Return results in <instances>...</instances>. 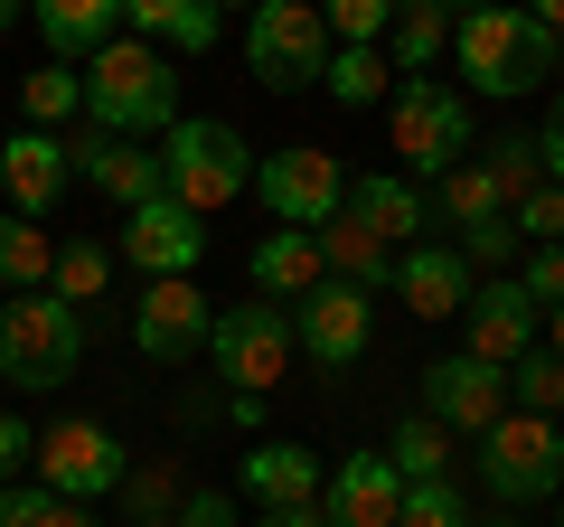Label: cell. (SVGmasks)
Returning <instances> with one entry per match:
<instances>
[{"label": "cell", "instance_id": "cell-44", "mask_svg": "<svg viewBox=\"0 0 564 527\" xmlns=\"http://www.w3.org/2000/svg\"><path fill=\"white\" fill-rule=\"evenodd\" d=\"M536 151H545V180L564 189V95L545 104V122H536Z\"/></svg>", "mask_w": 564, "mask_h": 527}, {"label": "cell", "instance_id": "cell-29", "mask_svg": "<svg viewBox=\"0 0 564 527\" xmlns=\"http://www.w3.org/2000/svg\"><path fill=\"white\" fill-rule=\"evenodd\" d=\"M321 95L348 104V114H367V104L395 95V57H386V47H339V57H329V76H321Z\"/></svg>", "mask_w": 564, "mask_h": 527}, {"label": "cell", "instance_id": "cell-18", "mask_svg": "<svg viewBox=\"0 0 564 527\" xmlns=\"http://www.w3.org/2000/svg\"><path fill=\"white\" fill-rule=\"evenodd\" d=\"M339 217H348V226H367L386 255H404V245L433 236V207H423V189L404 180V170H358V180H348V207H339Z\"/></svg>", "mask_w": 564, "mask_h": 527}, {"label": "cell", "instance_id": "cell-46", "mask_svg": "<svg viewBox=\"0 0 564 527\" xmlns=\"http://www.w3.org/2000/svg\"><path fill=\"white\" fill-rule=\"evenodd\" d=\"M518 10H527V20H545V29L564 39V0H518Z\"/></svg>", "mask_w": 564, "mask_h": 527}, {"label": "cell", "instance_id": "cell-10", "mask_svg": "<svg viewBox=\"0 0 564 527\" xmlns=\"http://www.w3.org/2000/svg\"><path fill=\"white\" fill-rule=\"evenodd\" d=\"M254 198H263L273 226H311V236H321L348 207V170H339V151H321V142H282V151L254 161Z\"/></svg>", "mask_w": 564, "mask_h": 527}, {"label": "cell", "instance_id": "cell-17", "mask_svg": "<svg viewBox=\"0 0 564 527\" xmlns=\"http://www.w3.org/2000/svg\"><path fill=\"white\" fill-rule=\"evenodd\" d=\"M321 452L311 443H292V433H254V452L236 462V499H254V508H321Z\"/></svg>", "mask_w": 564, "mask_h": 527}, {"label": "cell", "instance_id": "cell-19", "mask_svg": "<svg viewBox=\"0 0 564 527\" xmlns=\"http://www.w3.org/2000/svg\"><path fill=\"white\" fill-rule=\"evenodd\" d=\"M470 255L452 236H423V245H404L395 255V292H404V311L414 321H462V302H470Z\"/></svg>", "mask_w": 564, "mask_h": 527}, {"label": "cell", "instance_id": "cell-26", "mask_svg": "<svg viewBox=\"0 0 564 527\" xmlns=\"http://www.w3.org/2000/svg\"><path fill=\"white\" fill-rule=\"evenodd\" d=\"M386 57H395V76H433V57H452V0H395Z\"/></svg>", "mask_w": 564, "mask_h": 527}, {"label": "cell", "instance_id": "cell-23", "mask_svg": "<svg viewBox=\"0 0 564 527\" xmlns=\"http://www.w3.org/2000/svg\"><path fill=\"white\" fill-rule=\"evenodd\" d=\"M122 29L151 47H170V57H207V47L226 39V10L217 0H122Z\"/></svg>", "mask_w": 564, "mask_h": 527}, {"label": "cell", "instance_id": "cell-54", "mask_svg": "<svg viewBox=\"0 0 564 527\" xmlns=\"http://www.w3.org/2000/svg\"><path fill=\"white\" fill-rule=\"evenodd\" d=\"M555 508H564V499H555Z\"/></svg>", "mask_w": 564, "mask_h": 527}, {"label": "cell", "instance_id": "cell-47", "mask_svg": "<svg viewBox=\"0 0 564 527\" xmlns=\"http://www.w3.org/2000/svg\"><path fill=\"white\" fill-rule=\"evenodd\" d=\"M29 20V0H0V39H10V29H20Z\"/></svg>", "mask_w": 564, "mask_h": 527}, {"label": "cell", "instance_id": "cell-27", "mask_svg": "<svg viewBox=\"0 0 564 527\" xmlns=\"http://www.w3.org/2000/svg\"><path fill=\"white\" fill-rule=\"evenodd\" d=\"M47 273H57V236L20 207H0V292H47Z\"/></svg>", "mask_w": 564, "mask_h": 527}, {"label": "cell", "instance_id": "cell-11", "mask_svg": "<svg viewBox=\"0 0 564 527\" xmlns=\"http://www.w3.org/2000/svg\"><path fill=\"white\" fill-rule=\"evenodd\" d=\"M292 340H302V358L311 367H358L367 348H377V292H358V283H339V273H329L321 292H302V302H292Z\"/></svg>", "mask_w": 564, "mask_h": 527}, {"label": "cell", "instance_id": "cell-35", "mask_svg": "<svg viewBox=\"0 0 564 527\" xmlns=\"http://www.w3.org/2000/svg\"><path fill=\"white\" fill-rule=\"evenodd\" d=\"M0 527H95V508L57 499V490H39V481H10L0 490Z\"/></svg>", "mask_w": 564, "mask_h": 527}, {"label": "cell", "instance_id": "cell-4", "mask_svg": "<svg viewBox=\"0 0 564 527\" xmlns=\"http://www.w3.org/2000/svg\"><path fill=\"white\" fill-rule=\"evenodd\" d=\"M386 132H395V161L404 180H443L452 161H470L480 151V122H470V95L443 76H395V95H386Z\"/></svg>", "mask_w": 564, "mask_h": 527}, {"label": "cell", "instance_id": "cell-34", "mask_svg": "<svg viewBox=\"0 0 564 527\" xmlns=\"http://www.w3.org/2000/svg\"><path fill=\"white\" fill-rule=\"evenodd\" d=\"M508 406H518V415H564V358L545 340L508 367Z\"/></svg>", "mask_w": 564, "mask_h": 527}, {"label": "cell", "instance_id": "cell-9", "mask_svg": "<svg viewBox=\"0 0 564 527\" xmlns=\"http://www.w3.org/2000/svg\"><path fill=\"white\" fill-rule=\"evenodd\" d=\"M29 471H39V490H57V499H113L122 481H132V452H122L113 424H95V415H57V424L39 433V452H29Z\"/></svg>", "mask_w": 564, "mask_h": 527}, {"label": "cell", "instance_id": "cell-6", "mask_svg": "<svg viewBox=\"0 0 564 527\" xmlns=\"http://www.w3.org/2000/svg\"><path fill=\"white\" fill-rule=\"evenodd\" d=\"M480 490L499 508H545V499H564V415H518L508 406L499 424L480 433Z\"/></svg>", "mask_w": 564, "mask_h": 527}, {"label": "cell", "instance_id": "cell-20", "mask_svg": "<svg viewBox=\"0 0 564 527\" xmlns=\"http://www.w3.org/2000/svg\"><path fill=\"white\" fill-rule=\"evenodd\" d=\"M395 508H404V471L386 462V452H348L321 481V518L329 527H395Z\"/></svg>", "mask_w": 564, "mask_h": 527}, {"label": "cell", "instance_id": "cell-37", "mask_svg": "<svg viewBox=\"0 0 564 527\" xmlns=\"http://www.w3.org/2000/svg\"><path fill=\"white\" fill-rule=\"evenodd\" d=\"M321 20L339 47H386V29H395V0H321Z\"/></svg>", "mask_w": 564, "mask_h": 527}, {"label": "cell", "instance_id": "cell-15", "mask_svg": "<svg viewBox=\"0 0 564 527\" xmlns=\"http://www.w3.org/2000/svg\"><path fill=\"white\" fill-rule=\"evenodd\" d=\"M462 330H470V358H489V367H518L527 348L545 340V311L527 302V283H518V273H489V283H470Z\"/></svg>", "mask_w": 564, "mask_h": 527}, {"label": "cell", "instance_id": "cell-7", "mask_svg": "<svg viewBox=\"0 0 564 527\" xmlns=\"http://www.w3.org/2000/svg\"><path fill=\"white\" fill-rule=\"evenodd\" d=\"M329 57H339V39H329L321 0H263V10H245V66H254L263 95H321Z\"/></svg>", "mask_w": 564, "mask_h": 527}, {"label": "cell", "instance_id": "cell-25", "mask_svg": "<svg viewBox=\"0 0 564 527\" xmlns=\"http://www.w3.org/2000/svg\"><path fill=\"white\" fill-rule=\"evenodd\" d=\"M433 226H452V236H470V226H489V217H508V198H499V180H489L480 170V151H470V161H452L443 180H433Z\"/></svg>", "mask_w": 564, "mask_h": 527}, {"label": "cell", "instance_id": "cell-12", "mask_svg": "<svg viewBox=\"0 0 564 527\" xmlns=\"http://www.w3.org/2000/svg\"><path fill=\"white\" fill-rule=\"evenodd\" d=\"M122 264H132L141 283H170V273H198L207 264V217L198 207H180L161 189V198H141V207H122V245H113Z\"/></svg>", "mask_w": 564, "mask_h": 527}, {"label": "cell", "instance_id": "cell-43", "mask_svg": "<svg viewBox=\"0 0 564 527\" xmlns=\"http://www.w3.org/2000/svg\"><path fill=\"white\" fill-rule=\"evenodd\" d=\"M132 518H170V508H180V481H170V471H132Z\"/></svg>", "mask_w": 564, "mask_h": 527}, {"label": "cell", "instance_id": "cell-16", "mask_svg": "<svg viewBox=\"0 0 564 527\" xmlns=\"http://www.w3.org/2000/svg\"><path fill=\"white\" fill-rule=\"evenodd\" d=\"M76 189V151H66V132H39V122H20L10 142H0V198L20 207V217H57V198Z\"/></svg>", "mask_w": 564, "mask_h": 527}, {"label": "cell", "instance_id": "cell-30", "mask_svg": "<svg viewBox=\"0 0 564 527\" xmlns=\"http://www.w3.org/2000/svg\"><path fill=\"white\" fill-rule=\"evenodd\" d=\"M104 283H113V245L104 236H66L57 245V273H47V292H57V302H104Z\"/></svg>", "mask_w": 564, "mask_h": 527}, {"label": "cell", "instance_id": "cell-28", "mask_svg": "<svg viewBox=\"0 0 564 527\" xmlns=\"http://www.w3.org/2000/svg\"><path fill=\"white\" fill-rule=\"evenodd\" d=\"M321 264L339 273V283H358V292H395V255H386L367 226H348V217L321 226Z\"/></svg>", "mask_w": 564, "mask_h": 527}, {"label": "cell", "instance_id": "cell-2", "mask_svg": "<svg viewBox=\"0 0 564 527\" xmlns=\"http://www.w3.org/2000/svg\"><path fill=\"white\" fill-rule=\"evenodd\" d=\"M85 122L122 132V142H161L170 122H180V57L132 39V29L113 47H95L85 57Z\"/></svg>", "mask_w": 564, "mask_h": 527}, {"label": "cell", "instance_id": "cell-1", "mask_svg": "<svg viewBox=\"0 0 564 527\" xmlns=\"http://www.w3.org/2000/svg\"><path fill=\"white\" fill-rule=\"evenodd\" d=\"M452 66H462V95L518 104L545 76H564V39L545 20H527L518 0H489V10H462L452 20Z\"/></svg>", "mask_w": 564, "mask_h": 527}, {"label": "cell", "instance_id": "cell-50", "mask_svg": "<svg viewBox=\"0 0 564 527\" xmlns=\"http://www.w3.org/2000/svg\"><path fill=\"white\" fill-rule=\"evenodd\" d=\"M470 527H518V508H499V518H470Z\"/></svg>", "mask_w": 564, "mask_h": 527}, {"label": "cell", "instance_id": "cell-5", "mask_svg": "<svg viewBox=\"0 0 564 527\" xmlns=\"http://www.w3.org/2000/svg\"><path fill=\"white\" fill-rule=\"evenodd\" d=\"M85 367V311L57 292H10L0 302V377L20 396H57Z\"/></svg>", "mask_w": 564, "mask_h": 527}, {"label": "cell", "instance_id": "cell-21", "mask_svg": "<svg viewBox=\"0 0 564 527\" xmlns=\"http://www.w3.org/2000/svg\"><path fill=\"white\" fill-rule=\"evenodd\" d=\"M66 151H76V180H85V189H104L113 207H141V198H161V151L122 142V132H95V122H85V132H76Z\"/></svg>", "mask_w": 564, "mask_h": 527}, {"label": "cell", "instance_id": "cell-32", "mask_svg": "<svg viewBox=\"0 0 564 527\" xmlns=\"http://www.w3.org/2000/svg\"><path fill=\"white\" fill-rule=\"evenodd\" d=\"M386 462H395L404 481H452V433L433 424V415H404L395 443H386Z\"/></svg>", "mask_w": 564, "mask_h": 527}, {"label": "cell", "instance_id": "cell-33", "mask_svg": "<svg viewBox=\"0 0 564 527\" xmlns=\"http://www.w3.org/2000/svg\"><path fill=\"white\" fill-rule=\"evenodd\" d=\"M480 170L499 180L508 207H518L527 189H545V151H536V132H499V142H480Z\"/></svg>", "mask_w": 564, "mask_h": 527}, {"label": "cell", "instance_id": "cell-41", "mask_svg": "<svg viewBox=\"0 0 564 527\" xmlns=\"http://www.w3.org/2000/svg\"><path fill=\"white\" fill-rule=\"evenodd\" d=\"M170 527H245V518H236V490H180Z\"/></svg>", "mask_w": 564, "mask_h": 527}, {"label": "cell", "instance_id": "cell-48", "mask_svg": "<svg viewBox=\"0 0 564 527\" xmlns=\"http://www.w3.org/2000/svg\"><path fill=\"white\" fill-rule=\"evenodd\" d=\"M245 527H302V518H292V508H263V518H245Z\"/></svg>", "mask_w": 564, "mask_h": 527}, {"label": "cell", "instance_id": "cell-24", "mask_svg": "<svg viewBox=\"0 0 564 527\" xmlns=\"http://www.w3.org/2000/svg\"><path fill=\"white\" fill-rule=\"evenodd\" d=\"M245 273H254V292L263 302H302V292H321L329 283V264H321V236L311 226H273V236L245 255Z\"/></svg>", "mask_w": 564, "mask_h": 527}, {"label": "cell", "instance_id": "cell-14", "mask_svg": "<svg viewBox=\"0 0 564 527\" xmlns=\"http://www.w3.org/2000/svg\"><path fill=\"white\" fill-rule=\"evenodd\" d=\"M423 415H433L443 433H470V443H480V433L508 415V367L470 358V348L433 358V367H423Z\"/></svg>", "mask_w": 564, "mask_h": 527}, {"label": "cell", "instance_id": "cell-51", "mask_svg": "<svg viewBox=\"0 0 564 527\" xmlns=\"http://www.w3.org/2000/svg\"><path fill=\"white\" fill-rule=\"evenodd\" d=\"M462 10H489V0H452V20H462Z\"/></svg>", "mask_w": 564, "mask_h": 527}, {"label": "cell", "instance_id": "cell-40", "mask_svg": "<svg viewBox=\"0 0 564 527\" xmlns=\"http://www.w3.org/2000/svg\"><path fill=\"white\" fill-rule=\"evenodd\" d=\"M452 245H462V255H470V273H508V255H518V226H508V217H489V226H470V236H452Z\"/></svg>", "mask_w": 564, "mask_h": 527}, {"label": "cell", "instance_id": "cell-8", "mask_svg": "<svg viewBox=\"0 0 564 527\" xmlns=\"http://www.w3.org/2000/svg\"><path fill=\"white\" fill-rule=\"evenodd\" d=\"M292 358H302V340H292V311L263 302V292H254V302H226L217 330H207V367H217L226 386H245V396H273Z\"/></svg>", "mask_w": 564, "mask_h": 527}, {"label": "cell", "instance_id": "cell-42", "mask_svg": "<svg viewBox=\"0 0 564 527\" xmlns=\"http://www.w3.org/2000/svg\"><path fill=\"white\" fill-rule=\"evenodd\" d=\"M29 452H39V424H29V415H10V406H0V490H10V481H20V471H29Z\"/></svg>", "mask_w": 564, "mask_h": 527}, {"label": "cell", "instance_id": "cell-39", "mask_svg": "<svg viewBox=\"0 0 564 527\" xmlns=\"http://www.w3.org/2000/svg\"><path fill=\"white\" fill-rule=\"evenodd\" d=\"M518 283H527V302H536V311H564V245H527Z\"/></svg>", "mask_w": 564, "mask_h": 527}, {"label": "cell", "instance_id": "cell-45", "mask_svg": "<svg viewBox=\"0 0 564 527\" xmlns=\"http://www.w3.org/2000/svg\"><path fill=\"white\" fill-rule=\"evenodd\" d=\"M226 424H236V433H263V396H245V386H226Z\"/></svg>", "mask_w": 564, "mask_h": 527}, {"label": "cell", "instance_id": "cell-52", "mask_svg": "<svg viewBox=\"0 0 564 527\" xmlns=\"http://www.w3.org/2000/svg\"><path fill=\"white\" fill-rule=\"evenodd\" d=\"M217 10H263V0H217Z\"/></svg>", "mask_w": 564, "mask_h": 527}, {"label": "cell", "instance_id": "cell-13", "mask_svg": "<svg viewBox=\"0 0 564 527\" xmlns=\"http://www.w3.org/2000/svg\"><path fill=\"white\" fill-rule=\"evenodd\" d=\"M207 330H217V311H207V292H198V273H170V283H141V302H132V348L151 367H188L207 348Z\"/></svg>", "mask_w": 564, "mask_h": 527}, {"label": "cell", "instance_id": "cell-53", "mask_svg": "<svg viewBox=\"0 0 564 527\" xmlns=\"http://www.w3.org/2000/svg\"><path fill=\"white\" fill-rule=\"evenodd\" d=\"M132 527H170V518H132Z\"/></svg>", "mask_w": 564, "mask_h": 527}, {"label": "cell", "instance_id": "cell-3", "mask_svg": "<svg viewBox=\"0 0 564 527\" xmlns=\"http://www.w3.org/2000/svg\"><path fill=\"white\" fill-rule=\"evenodd\" d=\"M254 161L263 151L245 142L236 122H217V114H180L161 132V189L180 207H198V217H217V207H236L245 189H254Z\"/></svg>", "mask_w": 564, "mask_h": 527}, {"label": "cell", "instance_id": "cell-36", "mask_svg": "<svg viewBox=\"0 0 564 527\" xmlns=\"http://www.w3.org/2000/svg\"><path fill=\"white\" fill-rule=\"evenodd\" d=\"M395 527H470V499H462V481H404V508H395Z\"/></svg>", "mask_w": 564, "mask_h": 527}, {"label": "cell", "instance_id": "cell-49", "mask_svg": "<svg viewBox=\"0 0 564 527\" xmlns=\"http://www.w3.org/2000/svg\"><path fill=\"white\" fill-rule=\"evenodd\" d=\"M545 348H555V358H564V311H555V321H545Z\"/></svg>", "mask_w": 564, "mask_h": 527}, {"label": "cell", "instance_id": "cell-31", "mask_svg": "<svg viewBox=\"0 0 564 527\" xmlns=\"http://www.w3.org/2000/svg\"><path fill=\"white\" fill-rule=\"evenodd\" d=\"M20 114L39 122V132H66V122L85 114V76H66L57 57H47V66H29V76H20Z\"/></svg>", "mask_w": 564, "mask_h": 527}, {"label": "cell", "instance_id": "cell-22", "mask_svg": "<svg viewBox=\"0 0 564 527\" xmlns=\"http://www.w3.org/2000/svg\"><path fill=\"white\" fill-rule=\"evenodd\" d=\"M29 29L47 39L57 66H85L95 47L122 39V0H29Z\"/></svg>", "mask_w": 564, "mask_h": 527}, {"label": "cell", "instance_id": "cell-38", "mask_svg": "<svg viewBox=\"0 0 564 527\" xmlns=\"http://www.w3.org/2000/svg\"><path fill=\"white\" fill-rule=\"evenodd\" d=\"M508 226H518L527 245H564V189L545 180V189H527L518 207H508Z\"/></svg>", "mask_w": 564, "mask_h": 527}]
</instances>
